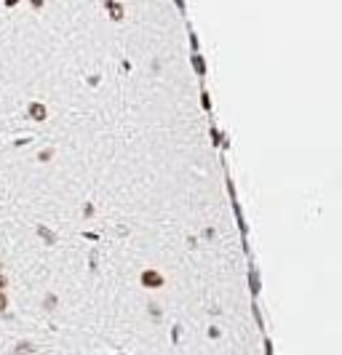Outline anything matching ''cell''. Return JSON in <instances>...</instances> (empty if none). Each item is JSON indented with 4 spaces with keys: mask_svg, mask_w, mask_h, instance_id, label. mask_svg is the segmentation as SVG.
Listing matches in <instances>:
<instances>
[{
    "mask_svg": "<svg viewBox=\"0 0 342 355\" xmlns=\"http://www.w3.org/2000/svg\"><path fill=\"white\" fill-rule=\"evenodd\" d=\"M104 6L110 8L112 22H120V19H123V6H120V3H115V0H104Z\"/></svg>",
    "mask_w": 342,
    "mask_h": 355,
    "instance_id": "cell-3",
    "label": "cell"
},
{
    "mask_svg": "<svg viewBox=\"0 0 342 355\" xmlns=\"http://www.w3.org/2000/svg\"><path fill=\"white\" fill-rule=\"evenodd\" d=\"M37 232H40V238L46 235V240H49V243H54V235H51V232H49V230H46V227H40V230H37Z\"/></svg>",
    "mask_w": 342,
    "mask_h": 355,
    "instance_id": "cell-5",
    "label": "cell"
},
{
    "mask_svg": "<svg viewBox=\"0 0 342 355\" xmlns=\"http://www.w3.org/2000/svg\"><path fill=\"white\" fill-rule=\"evenodd\" d=\"M14 355H35V347H32L30 342H19L16 350H14Z\"/></svg>",
    "mask_w": 342,
    "mask_h": 355,
    "instance_id": "cell-4",
    "label": "cell"
},
{
    "mask_svg": "<svg viewBox=\"0 0 342 355\" xmlns=\"http://www.w3.org/2000/svg\"><path fill=\"white\" fill-rule=\"evenodd\" d=\"M27 112H30V118L35 120V123H43V120H46V115H49V110H46V107L40 105V102H32V105H30V110H27Z\"/></svg>",
    "mask_w": 342,
    "mask_h": 355,
    "instance_id": "cell-2",
    "label": "cell"
},
{
    "mask_svg": "<svg viewBox=\"0 0 342 355\" xmlns=\"http://www.w3.org/2000/svg\"><path fill=\"white\" fill-rule=\"evenodd\" d=\"M16 3H19V0H6V6H8V8H11V6H16Z\"/></svg>",
    "mask_w": 342,
    "mask_h": 355,
    "instance_id": "cell-8",
    "label": "cell"
},
{
    "mask_svg": "<svg viewBox=\"0 0 342 355\" xmlns=\"http://www.w3.org/2000/svg\"><path fill=\"white\" fill-rule=\"evenodd\" d=\"M3 288H6V275L0 273V291H3Z\"/></svg>",
    "mask_w": 342,
    "mask_h": 355,
    "instance_id": "cell-7",
    "label": "cell"
},
{
    "mask_svg": "<svg viewBox=\"0 0 342 355\" xmlns=\"http://www.w3.org/2000/svg\"><path fill=\"white\" fill-rule=\"evenodd\" d=\"M6 305H8V299H6V294H3V291H0V313L6 310Z\"/></svg>",
    "mask_w": 342,
    "mask_h": 355,
    "instance_id": "cell-6",
    "label": "cell"
},
{
    "mask_svg": "<svg viewBox=\"0 0 342 355\" xmlns=\"http://www.w3.org/2000/svg\"><path fill=\"white\" fill-rule=\"evenodd\" d=\"M142 286H147V288H160V286H163V275L155 273V270H145V273H142Z\"/></svg>",
    "mask_w": 342,
    "mask_h": 355,
    "instance_id": "cell-1",
    "label": "cell"
}]
</instances>
